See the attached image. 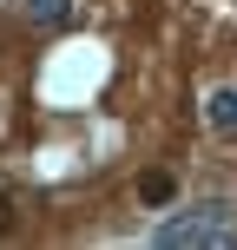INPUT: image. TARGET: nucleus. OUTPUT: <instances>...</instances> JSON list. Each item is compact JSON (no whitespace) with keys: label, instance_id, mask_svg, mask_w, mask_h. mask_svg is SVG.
Wrapping results in <instances>:
<instances>
[{"label":"nucleus","instance_id":"1","mask_svg":"<svg viewBox=\"0 0 237 250\" xmlns=\"http://www.w3.org/2000/svg\"><path fill=\"white\" fill-rule=\"evenodd\" d=\"M165 250H185V244H237V224L224 211H191V217H172V224L158 230Z\"/></svg>","mask_w":237,"mask_h":250},{"label":"nucleus","instance_id":"2","mask_svg":"<svg viewBox=\"0 0 237 250\" xmlns=\"http://www.w3.org/2000/svg\"><path fill=\"white\" fill-rule=\"evenodd\" d=\"M26 7H33V20H40V26H60L66 13H73V0H26Z\"/></svg>","mask_w":237,"mask_h":250},{"label":"nucleus","instance_id":"3","mask_svg":"<svg viewBox=\"0 0 237 250\" xmlns=\"http://www.w3.org/2000/svg\"><path fill=\"white\" fill-rule=\"evenodd\" d=\"M138 198H145V204H165V198H172V178H165V171H145V178H138Z\"/></svg>","mask_w":237,"mask_h":250},{"label":"nucleus","instance_id":"4","mask_svg":"<svg viewBox=\"0 0 237 250\" xmlns=\"http://www.w3.org/2000/svg\"><path fill=\"white\" fill-rule=\"evenodd\" d=\"M211 125H224V132L237 125V92H217L211 99Z\"/></svg>","mask_w":237,"mask_h":250},{"label":"nucleus","instance_id":"5","mask_svg":"<svg viewBox=\"0 0 237 250\" xmlns=\"http://www.w3.org/2000/svg\"><path fill=\"white\" fill-rule=\"evenodd\" d=\"M7 224H13V204H7V198H0V230H7Z\"/></svg>","mask_w":237,"mask_h":250}]
</instances>
